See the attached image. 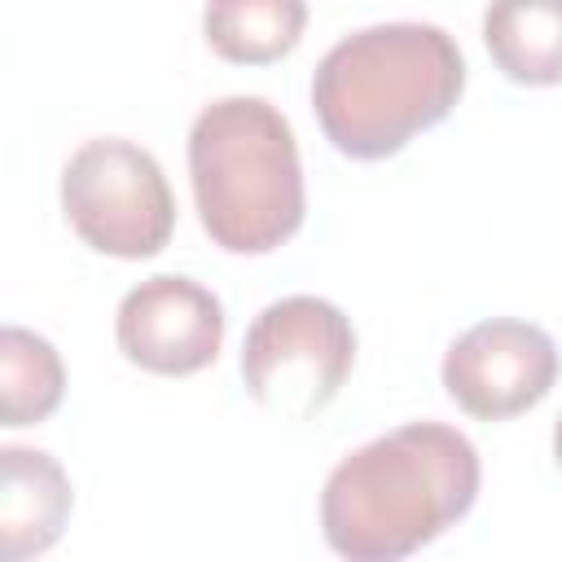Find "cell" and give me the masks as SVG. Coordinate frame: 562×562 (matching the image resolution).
Wrapping results in <instances>:
<instances>
[{
  "mask_svg": "<svg viewBox=\"0 0 562 562\" xmlns=\"http://www.w3.org/2000/svg\"><path fill=\"white\" fill-rule=\"evenodd\" d=\"M307 26V0H206L202 35L220 61L272 66L290 57Z\"/></svg>",
  "mask_w": 562,
  "mask_h": 562,
  "instance_id": "obj_10",
  "label": "cell"
},
{
  "mask_svg": "<svg viewBox=\"0 0 562 562\" xmlns=\"http://www.w3.org/2000/svg\"><path fill=\"white\" fill-rule=\"evenodd\" d=\"M483 44L509 83H562V0H492L483 9Z\"/></svg>",
  "mask_w": 562,
  "mask_h": 562,
  "instance_id": "obj_9",
  "label": "cell"
},
{
  "mask_svg": "<svg viewBox=\"0 0 562 562\" xmlns=\"http://www.w3.org/2000/svg\"><path fill=\"white\" fill-rule=\"evenodd\" d=\"M70 479L40 448H0V558L22 562L57 544L70 518Z\"/></svg>",
  "mask_w": 562,
  "mask_h": 562,
  "instance_id": "obj_8",
  "label": "cell"
},
{
  "mask_svg": "<svg viewBox=\"0 0 562 562\" xmlns=\"http://www.w3.org/2000/svg\"><path fill=\"white\" fill-rule=\"evenodd\" d=\"M66 395V369L57 347L22 325H4L0 334V417L4 426H35L53 417Z\"/></svg>",
  "mask_w": 562,
  "mask_h": 562,
  "instance_id": "obj_11",
  "label": "cell"
},
{
  "mask_svg": "<svg viewBox=\"0 0 562 562\" xmlns=\"http://www.w3.org/2000/svg\"><path fill=\"white\" fill-rule=\"evenodd\" d=\"M479 479V452L457 426H395L329 470L321 487L325 544L351 562H400L470 514Z\"/></svg>",
  "mask_w": 562,
  "mask_h": 562,
  "instance_id": "obj_1",
  "label": "cell"
},
{
  "mask_svg": "<svg viewBox=\"0 0 562 562\" xmlns=\"http://www.w3.org/2000/svg\"><path fill=\"white\" fill-rule=\"evenodd\" d=\"M553 461L562 465V417H558V426H553Z\"/></svg>",
  "mask_w": 562,
  "mask_h": 562,
  "instance_id": "obj_12",
  "label": "cell"
},
{
  "mask_svg": "<svg viewBox=\"0 0 562 562\" xmlns=\"http://www.w3.org/2000/svg\"><path fill=\"white\" fill-rule=\"evenodd\" d=\"M465 92V57L435 22H378L342 35L312 75L325 140L356 162L400 154Z\"/></svg>",
  "mask_w": 562,
  "mask_h": 562,
  "instance_id": "obj_2",
  "label": "cell"
},
{
  "mask_svg": "<svg viewBox=\"0 0 562 562\" xmlns=\"http://www.w3.org/2000/svg\"><path fill=\"white\" fill-rule=\"evenodd\" d=\"M558 369V347L540 325L492 316L452 338L439 378L461 413L479 422H505L536 408L553 391Z\"/></svg>",
  "mask_w": 562,
  "mask_h": 562,
  "instance_id": "obj_6",
  "label": "cell"
},
{
  "mask_svg": "<svg viewBox=\"0 0 562 562\" xmlns=\"http://www.w3.org/2000/svg\"><path fill=\"white\" fill-rule=\"evenodd\" d=\"M189 184L206 237L228 255H272L307 211L294 127L263 97H220L193 119Z\"/></svg>",
  "mask_w": 562,
  "mask_h": 562,
  "instance_id": "obj_3",
  "label": "cell"
},
{
  "mask_svg": "<svg viewBox=\"0 0 562 562\" xmlns=\"http://www.w3.org/2000/svg\"><path fill=\"white\" fill-rule=\"evenodd\" d=\"M61 211L83 246L114 259H154L176 228V198L158 158L123 136L83 140L66 158Z\"/></svg>",
  "mask_w": 562,
  "mask_h": 562,
  "instance_id": "obj_5",
  "label": "cell"
},
{
  "mask_svg": "<svg viewBox=\"0 0 562 562\" xmlns=\"http://www.w3.org/2000/svg\"><path fill=\"white\" fill-rule=\"evenodd\" d=\"M114 342L145 373H202L224 347V303L189 277L158 272L123 294L114 312Z\"/></svg>",
  "mask_w": 562,
  "mask_h": 562,
  "instance_id": "obj_7",
  "label": "cell"
},
{
  "mask_svg": "<svg viewBox=\"0 0 562 562\" xmlns=\"http://www.w3.org/2000/svg\"><path fill=\"white\" fill-rule=\"evenodd\" d=\"M351 364L356 329L338 303L316 294L268 303L241 342V382L250 400L281 422H307L329 408Z\"/></svg>",
  "mask_w": 562,
  "mask_h": 562,
  "instance_id": "obj_4",
  "label": "cell"
}]
</instances>
